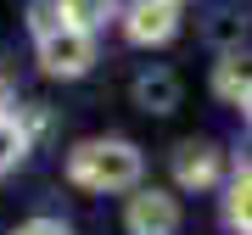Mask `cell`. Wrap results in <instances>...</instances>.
Masks as SVG:
<instances>
[{"mask_svg": "<svg viewBox=\"0 0 252 235\" xmlns=\"http://www.w3.org/2000/svg\"><path fill=\"white\" fill-rule=\"evenodd\" d=\"M140 168L146 163L135 140H79L67 151V179L79 190H135Z\"/></svg>", "mask_w": 252, "mask_h": 235, "instance_id": "6da1fadb", "label": "cell"}, {"mask_svg": "<svg viewBox=\"0 0 252 235\" xmlns=\"http://www.w3.org/2000/svg\"><path fill=\"white\" fill-rule=\"evenodd\" d=\"M90 67H95V34L62 28V34L39 39V73L45 79H84Z\"/></svg>", "mask_w": 252, "mask_h": 235, "instance_id": "7a4b0ae2", "label": "cell"}, {"mask_svg": "<svg viewBox=\"0 0 252 235\" xmlns=\"http://www.w3.org/2000/svg\"><path fill=\"white\" fill-rule=\"evenodd\" d=\"M124 34H129V45H168L180 34V6L174 0H129Z\"/></svg>", "mask_w": 252, "mask_h": 235, "instance_id": "3957f363", "label": "cell"}, {"mask_svg": "<svg viewBox=\"0 0 252 235\" xmlns=\"http://www.w3.org/2000/svg\"><path fill=\"white\" fill-rule=\"evenodd\" d=\"M224 174V151L213 140H180L174 146V185L180 190H213Z\"/></svg>", "mask_w": 252, "mask_h": 235, "instance_id": "277c9868", "label": "cell"}, {"mask_svg": "<svg viewBox=\"0 0 252 235\" xmlns=\"http://www.w3.org/2000/svg\"><path fill=\"white\" fill-rule=\"evenodd\" d=\"M124 224L129 235H174L180 230V202L168 190H135L124 207Z\"/></svg>", "mask_w": 252, "mask_h": 235, "instance_id": "5b68a950", "label": "cell"}, {"mask_svg": "<svg viewBox=\"0 0 252 235\" xmlns=\"http://www.w3.org/2000/svg\"><path fill=\"white\" fill-rule=\"evenodd\" d=\"M135 101L146 112H174L180 107V79L174 73H140L135 79Z\"/></svg>", "mask_w": 252, "mask_h": 235, "instance_id": "8992f818", "label": "cell"}, {"mask_svg": "<svg viewBox=\"0 0 252 235\" xmlns=\"http://www.w3.org/2000/svg\"><path fill=\"white\" fill-rule=\"evenodd\" d=\"M28 146H34V140H28L23 118H17V112H0V179H6V174L28 157Z\"/></svg>", "mask_w": 252, "mask_h": 235, "instance_id": "52a82bcc", "label": "cell"}, {"mask_svg": "<svg viewBox=\"0 0 252 235\" xmlns=\"http://www.w3.org/2000/svg\"><path fill=\"white\" fill-rule=\"evenodd\" d=\"M62 6H67V28L95 34V28H107V17L124 11V0H62Z\"/></svg>", "mask_w": 252, "mask_h": 235, "instance_id": "ba28073f", "label": "cell"}, {"mask_svg": "<svg viewBox=\"0 0 252 235\" xmlns=\"http://www.w3.org/2000/svg\"><path fill=\"white\" fill-rule=\"evenodd\" d=\"M224 218L241 235H252V174H235V185H230V196H224Z\"/></svg>", "mask_w": 252, "mask_h": 235, "instance_id": "9c48e42d", "label": "cell"}, {"mask_svg": "<svg viewBox=\"0 0 252 235\" xmlns=\"http://www.w3.org/2000/svg\"><path fill=\"white\" fill-rule=\"evenodd\" d=\"M28 28H34V39H51L67 28V6L62 0H28Z\"/></svg>", "mask_w": 252, "mask_h": 235, "instance_id": "30bf717a", "label": "cell"}, {"mask_svg": "<svg viewBox=\"0 0 252 235\" xmlns=\"http://www.w3.org/2000/svg\"><path fill=\"white\" fill-rule=\"evenodd\" d=\"M213 90L224 95V101H235V107H241V95L252 90V73L241 67V56H224V62H219V73H213Z\"/></svg>", "mask_w": 252, "mask_h": 235, "instance_id": "8fae6325", "label": "cell"}, {"mask_svg": "<svg viewBox=\"0 0 252 235\" xmlns=\"http://www.w3.org/2000/svg\"><path fill=\"white\" fill-rule=\"evenodd\" d=\"M11 235H73V230L62 224V218H28V224H17Z\"/></svg>", "mask_w": 252, "mask_h": 235, "instance_id": "7c38bea8", "label": "cell"}, {"mask_svg": "<svg viewBox=\"0 0 252 235\" xmlns=\"http://www.w3.org/2000/svg\"><path fill=\"white\" fill-rule=\"evenodd\" d=\"M6 101H11V84H6V73H0V112H6Z\"/></svg>", "mask_w": 252, "mask_h": 235, "instance_id": "4fadbf2b", "label": "cell"}, {"mask_svg": "<svg viewBox=\"0 0 252 235\" xmlns=\"http://www.w3.org/2000/svg\"><path fill=\"white\" fill-rule=\"evenodd\" d=\"M241 174H252V140H247V151H241Z\"/></svg>", "mask_w": 252, "mask_h": 235, "instance_id": "5bb4252c", "label": "cell"}, {"mask_svg": "<svg viewBox=\"0 0 252 235\" xmlns=\"http://www.w3.org/2000/svg\"><path fill=\"white\" fill-rule=\"evenodd\" d=\"M241 112H247V123H252V90H247V95H241Z\"/></svg>", "mask_w": 252, "mask_h": 235, "instance_id": "9a60e30c", "label": "cell"}, {"mask_svg": "<svg viewBox=\"0 0 252 235\" xmlns=\"http://www.w3.org/2000/svg\"><path fill=\"white\" fill-rule=\"evenodd\" d=\"M174 6H180V0H174Z\"/></svg>", "mask_w": 252, "mask_h": 235, "instance_id": "2e32d148", "label": "cell"}]
</instances>
